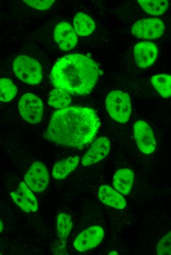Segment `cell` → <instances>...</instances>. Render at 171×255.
I'll return each mask as SVG.
<instances>
[{
	"label": "cell",
	"mask_w": 171,
	"mask_h": 255,
	"mask_svg": "<svg viewBox=\"0 0 171 255\" xmlns=\"http://www.w3.org/2000/svg\"><path fill=\"white\" fill-rule=\"evenodd\" d=\"M17 89L9 78H0V101L9 102L16 96Z\"/></svg>",
	"instance_id": "cell-22"
},
{
	"label": "cell",
	"mask_w": 171,
	"mask_h": 255,
	"mask_svg": "<svg viewBox=\"0 0 171 255\" xmlns=\"http://www.w3.org/2000/svg\"><path fill=\"white\" fill-rule=\"evenodd\" d=\"M104 236V231L101 227L91 226L77 235L74 241L73 246L79 252H86L98 246Z\"/></svg>",
	"instance_id": "cell-9"
},
{
	"label": "cell",
	"mask_w": 171,
	"mask_h": 255,
	"mask_svg": "<svg viewBox=\"0 0 171 255\" xmlns=\"http://www.w3.org/2000/svg\"><path fill=\"white\" fill-rule=\"evenodd\" d=\"M138 1L146 12L153 15H161L168 8V1L166 0H139Z\"/></svg>",
	"instance_id": "cell-21"
},
{
	"label": "cell",
	"mask_w": 171,
	"mask_h": 255,
	"mask_svg": "<svg viewBox=\"0 0 171 255\" xmlns=\"http://www.w3.org/2000/svg\"><path fill=\"white\" fill-rule=\"evenodd\" d=\"M157 53V48L152 42H141L134 47V54L136 63L142 68L151 66L155 61Z\"/></svg>",
	"instance_id": "cell-13"
},
{
	"label": "cell",
	"mask_w": 171,
	"mask_h": 255,
	"mask_svg": "<svg viewBox=\"0 0 171 255\" xmlns=\"http://www.w3.org/2000/svg\"><path fill=\"white\" fill-rule=\"evenodd\" d=\"M152 85L160 95L168 98L171 95V76L168 74L156 75L151 77Z\"/></svg>",
	"instance_id": "cell-19"
},
{
	"label": "cell",
	"mask_w": 171,
	"mask_h": 255,
	"mask_svg": "<svg viewBox=\"0 0 171 255\" xmlns=\"http://www.w3.org/2000/svg\"><path fill=\"white\" fill-rule=\"evenodd\" d=\"M134 134L137 146L142 153L149 154L156 147V140L150 127L144 121H137L134 125Z\"/></svg>",
	"instance_id": "cell-8"
},
{
	"label": "cell",
	"mask_w": 171,
	"mask_h": 255,
	"mask_svg": "<svg viewBox=\"0 0 171 255\" xmlns=\"http://www.w3.org/2000/svg\"><path fill=\"white\" fill-rule=\"evenodd\" d=\"M98 194L103 203L114 208L122 209L127 205L126 200L120 193L109 185H101Z\"/></svg>",
	"instance_id": "cell-14"
},
{
	"label": "cell",
	"mask_w": 171,
	"mask_h": 255,
	"mask_svg": "<svg viewBox=\"0 0 171 255\" xmlns=\"http://www.w3.org/2000/svg\"><path fill=\"white\" fill-rule=\"evenodd\" d=\"M134 179V173L131 170L120 169L114 176L113 186L119 193L127 195L132 189Z\"/></svg>",
	"instance_id": "cell-15"
},
{
	"label": "cell",
	"mask_w": 171,
	"mask_h": 255,
	"mask_svg": "<svg viewBox=\"0 0 171 255\" xmlns=\"http://www.w3.org/2000/svg\"><path fill=\"white\" fill-rule=\"evenodd\" d=\"M13 202L26 213L35 212L38 210L37 199L31 190L24 182H21L17 190L10 193Z\"/></svg>",
	"instance_id": "cell-10"
},
{
	"label": "cell",
	"mask_w": 171,
	"mask_h": 255,
	"mask_svg": "<svg viewBox=\"0 0 171 255\" xmlns=\"http://www.w3.org/2000/svg\"><path fill=\"white\" fill-rule=\"evenodd\" d=\"M54 38L59 48L64 51L73 49L78 42L75 30L66 22H61L57 25L54 30Z\"/></svg>",
	"instance_id": "cell-12"
},
{
	"label": "cell",
	"mask_w": 171,
	"mask_h": 255,
	"mask_svg": "<svg viewBox=\"0 0 171 255\" xmlns=\"http://www.w3.org/2000/svg\"><path fill=\"white\" fill-rule=\"evenodd\" d=\"M13 69L17 77L30 85L39 84L42 79V67L35 59L25 55L16 57L13 63Z\"/></svg>",
	"instance_id": "cell-3"
},
{
	"label": "cell",
	"mask_w": 171,
	"mask_h": 255,
	"mask_svg": "<svg viewBox=\"0 0 171 255\" xmlns=\"http://www.w3.org/2000/svg\"><path fill=\"white\" fill-rule=\"evenodd\" d=\"M102 74L92 59L74 53L63 56L55 63L50 79L57 88L72 95H85L92 91Z\"/></svg>",
	"instance_id": "cell-2"
},
{
	"label": "cell",
	"mask_w": 171,
	"mask_h": 255,
	"mask_svg": "<svg viewBox=\"0 0 171 255\" xmlns=\"http://www.w3.org/2000/svg\"><path fill=\"white\" fill-rule=\"evenodd\" d=\"M165 29L164 24L160 19L149 18L136 22L132 27L131 32L139 38L153 39L162 35Z\"/></svg>",
	"instance_id": "cell-7"
},
{
	"label": "cell",
	"mask_w": 171,
	"mask_h": 255,
	"mask_svg": "<svg viewBox=\"0 0 171 255\" xmlns=\"http://www.w3.org/2000/svg\"><path fill=\"white\" fill-rule=\"evenodd\" d=\"M18 108L21 117L31 124L39 123L43 116V104L36 95L26 93L20 98Z\"/></svg>",
	"instance_id": "cell-5"
},
{
	"label": "cell",
	"mask_w": 171,
	"mask_h": 255,
	"mask_svg": "<svg viewBox=\"0 0 171 255\" xmlns=\"http://www.w3.org/2000/svg\"><path fill=\"white\" fill-rule=\"evenodd\" d=\"M3 229V223L1 220L0 219V233L2 231Z\"/></svg>",
	"instance_id": "cell-25"
},
{
	"label": "cell",
	"mask_w": 171,
	"mask_h": 255,
	"mask_svg": "<svg viewBox=\"0 0 171 255\" xmlns=\"http://www.w3.org/2000/svg\"><path fill=\"white\" fill-rule=\"evenodd\" d=\"M110 150V142L108 138L101 136L97 138L83 155L81 163L84 166L96 163L104 159Z\"/></svg>",
	"instance_id": "cell-11"
},
{
	"label": "cell",
	"mask_w": 171,
	"mask_h": 255,
	"mask_svg": "<svg viewBox=\"0 0 171 255\" xmlns=\"http://www.w3.org/2000/svg\"><path fill=\"white\" fill-rule=\"evenodd\" d=\"M71 102L69 94L59 88L53 89L49 94L48 104L55 108L68 107Z\"/></svg>",
	"instance_id": "cell-20"
},
{
	"label": "cell",
	"mask_w": 171,
	"mask_h": 255,
	"mask_svg": "<svg viewBox=\"0 0 171 255\" xmlns=\"http://www.w3.org/2000/svg\"><path fill=\"white\" fill-rule=\"evenodd\" d=\"M79 160V156H74L58 161L53 168L52 177L56 179H64L76 168Z\"/></svg>",
	"instance_id": "cell-16"
},
{
	"label": "cell",
	"mask_w": 171,
	"mask_h": 255,
	"mask_svg": "<svg viewBox=\"0 0 171 255\" xmlns=\"http://www.w3.org/2000/svg\"><path fill=\"white\" fill-rule=\"evenodd\" d=\"M100 124L94 109L83 106H68L53 114L43 136L59 145L81 148L93 140Z\"/></svg>",
	"instance_id": "cell-1"
},
{
	"label": "cell",
	"mask_w": 171,
	"mask_h": 255,
	"mask_svg": "<svg viewBox=\"0 0 171 255\" xmlns=\"http://www.w3.org/2000/svg\"><path fill=\"white\" fill-rule=\"evenodd\" d=\"M171 231H170L159 241L156 247V254L157 255L171 254Z\"/></svg>",
	"instance_id": "cell-23"
},
{
	"label": "cell",
	"mask_w": 171,
	"mask_h": 255,
	"mask_svg": "<svg viewBox=\"0 0 171 255\" xmlns=\"http://www.w3.org/2000/svg\"><path fill=\"white\" fill-rule=\"evenodd\" d=\"M72 226L70 215L63 212L59 214L56 220V230L60 250L65 247L66 239L70 233Z\"/></svg>",
	"instance_id": "cell-17"
},
{
	"label": "cell",
	"mask_w": 171,
	"mask_h": 255,
	"mask_svg": "<svg viewBox=\"0 0 171 255\" xmlns=\"http://www.w3.org/2000/svg\"><path fill=\"white\" fill-rule=\"evenodd\" d=\"M74 26L76 33L80 36H86L94 30L95 24L88 15L80 12L74 18Z\"/></svg>",
	"instance_id": "cell-18"
},
{
	"label": "cell",
	"mask_w": 171,
	"mask_h": 255,
	"mask_svg": "<svg viewBox=\"0 0 171 255\" xmlns=\"http://www.w3.org/2000/svg\"><path fill=\"white\" fill-rule=\"evenodd\" d=\"M28 6L39 10H45L50 8L54 3V0H25Z\"/></svg>",
	"instance_id": "cell-24"
},
{
	"label": "cell",
	"mask_w": 171,
	"mask_h": 255,
	"mask_svg": "<svg viewBox=\"0 0 171 255\" xmlns=\"http://www.w3.org/2000/svg\"><path fill=\"white\" fill-rule=\"evenodd\" d=\"M109 255H117V253L115 251H112L109 253Z\"/></svg>",
	"instance_id": "cell-26"
},
{
	"label": "cell",
	"mask_w": 171,
	"mask_h": 255,
	"mask_svg": "<svg viewBox=\"0 0 171 255\" xmlns=\"http://www.w3.org/2000/svg\"><path fill=\"white\" fill-rule=\"evenodd\" d=\"M105 104L110 116L118 123L128 122L131 114L132 105L129 96L120 90H113L107 95Z\"/></svg>",
	"instance_id": "cell-4"
},
{
	"label": "cell",
	"mask_w": 171,
	"mask_h": 255,
	"mask_svg": "<svg viewBox=\"0 0 171 255\" xmlns=\"http://www.w3.org/2000/svg\"><path fill=\"white\" fill-rule=\"evenodd\" d=\"M49 178L46 166L39 161L34 162L24 177L25 182L27 186L32 191L38 193L43 192L47 188Z\"/></svg>",
	"instance_id": "cell-6"
}]
</instances>
